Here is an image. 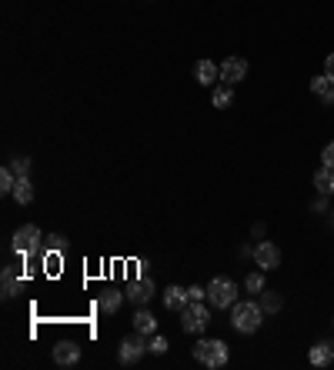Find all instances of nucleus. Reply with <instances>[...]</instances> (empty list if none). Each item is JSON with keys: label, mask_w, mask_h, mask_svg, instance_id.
<instances>
[{"label": "nucleus", "mask_w": 334, "mask_h": 370, "mask_svg": "<svg viewBox=\"0 0 334 370\" xmlns=\"http://www.w3.org/2000/svg\"><path fill=\"white\" fill-rule=\"evenodd\" d=\"M264 324V307L257 300H237L231 307V327L237 333H257Z\"/></svg>", "instance_id": "f257e3e1"}, {"label": "nucleus", "mask_w": 334, "mask_h": 370, "mask_svg": "<svg viewBox=\"0 0 334 370\" xmlns=\"http://www.w3.org/2000/svg\"><path fill=\"white\" fill-rule=\"evenodd\" d=\"M194 360L211 370H221V367H228L231 350H228V344L218 340V337H214V340H197V344H194Z\"/></svg>", "instance_id": "f03ea898"}, {"label": "nucleus", "mask_w": 334, "mask_h": 370, "mask_svg": "<svg viewBox=\"0 0 334 370\" xmlns=\"http://www.w3.org/2000/svg\"><path fill=\"white\" fill-rule=\"evenodd\" d=\"M207 304L218 307V310H231L237 304V287L231 277H214L207 283Z\"/></svg>", "instance_id": "7ed1b4c3"}, {"label": "nucleus", "mask_w": 334, "mask_h": 370, "mask_svg": "<svg viewBox=\"0 0 334 370\" xmlns=\"http://www.w3.org/2000/svg\"><path fill=\"white\" fill-rule=\"evenodd\" d=\"M207 324H211V314H207L204 300H191L180 310V331L184 333H204Z\"/></svg>", "instance_id": "20e7f679"}, {"label": "nucleus", "mask_w": 334, "mask_h": 370, "mask_svg": "<svg viewBox=\"0 0 334 370\" xmlns=\"http://www.w3.org/2000/svg\"><path fill=\"white\" fill-rule=\"evenodd\" d=\"M40 241H44V237H40L37 224H24V227L13 234V250H17L20 257H30V254H37L40 250Z\"/></svg>", "instance_id": "39448f33"}, {"label": "nucleus", "mask_w": 334, "mask_h": 370, "mask_svg": "<svg viewBox=\"0 0 334 370\" xmlns=\"http://www.w3.org/2000/svg\"><path fill=\"white\" fill-rule=\"evenodd\" d=\"M151 347H147V340H144V333H130V337H124L120 340V350H117V357H120V364H137V360L147 354Z\"/></svg>", "instance_id": "423d86ee"}, {"label": "nucleus", "mask_w": 334, "mask_h": 370, "mask_svg": "<svg viewBox=\"0 0 334 370\" xmlns=\"http://www.w3.org/2000/svg\"><path fill=\"white\" fill-rule=\"evenodd\" d=\"M254 264L261 270H278V267H281V247H278V243H271V241H257Z\"/></svg>", "instance_id": "0eeeda50"}, {"label": "nucleus", "mask_w": 334, "mask_h": 370, "mask_svg": "<svg viewBox=\"0 0 334 370\" xmlns=\"http://www.w3.org/2000/svg\"><path fill=\"white\" fill-rule=\"evenodd\" d=\"M245 77H247V60L245 57H228V60L221 64V84L234 87V84H241Z\"/></svg>", "instance_id": "6e6552de"}, {"label": "nucleus", "mask_w": 334, "mask_h": 370, "mask_svg": "<svg viewBox=\"0 0 334 370\" xmlns=\"http://www.w3.org/2000/svg\"><path fill=\"white\" fill-rule=\"evenodd\" d=\"M78 360H80L78 340H61V344L54 347V364H57V367H74Z\"/></svg>", "instance_id": "1a4fd4ad"}, {"label": "nucleus", "mask_w": 334, "mask_h": 370, "mask_svg": "<svg viewBox=\"0 0 334 370\" xmlns=\"http://www.w3.org/2000/svg\"><path fill=\"white\" fill-rule=\"evenodd\" d=\"M151 297H154V281H151V277H141V281L128 283V300L134 307H144Z\"/></svg>", "instance_id": "9d476101"}, {"label": "nucleus", "mask_w": 334, "mask_h": 370, "mask_svg": "<svg viewBox=\"0 0 334 370\" xmlns=\"http://www.w3.org/2000/svg\"><path fill=\"white\" fill-rule=\"evenodd\" d=\"M194 77H197L201 87H214L221 80V67L214 64V60H197V64H194Z\"/></svg>", "instance_id": "9b49d317"}, {"label": "nucleus", "mask_w": 334, "mask_h": 370, "mask_svg": "<svg viewBox=\"0 0 334 370\" xmlns=\"http://www.w3.org/2000/svg\"><path fill=\"white\" fill-rule=\"evenodd\" d=\"M308 360L314 364V367H331V364H334V347L328 344V340L314 344V347L308 350Z\"/></svg>", "instance_id": "f8f14e48"}, {"label": "nucleus", "mask_w": 334, "mask_h": 370, "mask_svg": "<svg viewBox=\"0 0 334 370\" xmlns=\"http://www.w3.org/2000/svg\"><path fill=\"white\" fill-rule=\"evenodd\" d=\"M311 90H314V94H318V97H321V103L324 107H334V80H328V77H314V80H311Z\"/></svg>", "instance_id": "ddd939ff"}, {"label": "nucleus", "mask_w": 334, "mask_h": 370, "mask_svg": "<svg viewBox=\"0 0 334 370\" xmlns=\"http://www.w3.org/2000/svg\"><path fill=\"white\" fill-rule=\"evenodd\" d=\"M187 304H191V294H187V291H180V287H167L164 291V307L167 310H184Z\"/></svg>", "instance_id": "4468645a"}, {"label": "nucleus", "mask_w": 334, "mask_h": 370, "mask_svg": "<svg viewBox=\"0 0 334 370\" xmlns=\"http://www.w3.org/2000/svg\"><path fill=\"white\" fill-rule=\"evenodd\" d=\"M314 191L334 197V170L331 167H318V170H314Z\"/></svg>", "instance_id": "2eb2a0df"}, {"label": "nucleus", "mask_w": 334, "mask_h": 370, "mask_svg": "<svg viewBox=\"0 0 334 370\" xmlns=\"http://www.w3.org/2000/svg\"><path fill=\"white\" fill-rule=\"evenodd\" d=\"M11 197H13V200H17L20 207L34 204V184H30V177H17V187H13Z\"/></svg>", "instance_id": "dca6fc26"}, {"label": "nucleus", "mask_w": 334, "mask_h": 370, "mask_svg": "<svg viewBox=\"0 0 334 370\" xmlns=\"http://www.w3.org/2000/svg\"><path fill=\"white\" fill-rule=\"evenodd\" d=\"M134 331L137 333H157V317L154 314H151V310H137V314H134Z\"/></svg>", "instance_id": "f3484780"}, {"label": "nucleus", "mask_w": 334, "mask_h": 370, "mask_svg": "<svg viewBox=\"0 0 334 370\" xmlns=\"http://www.w3.org/2000/svg\"><path fill=\"white\" fill-rule=\"evenodd\" d=\"M4 297L11 300V297H17L20 294V274H17V267H4Z\"/></svg>", "instance_id": "a211bd4d"}, {"label": "nucleus", "mask_w": 334, "mask_h": 370, "mask_svg": "<svg viewBox=\"0 0 334 370\" xmlns=\"http://www.w3.org/2000/svg\"><path fill=\"white\" fill-rule=\"evenodd\" d=\"M124 297H128V294H120V291H104L97 304H101L104 314H117V310H120V304H124Z\"/></svg>", "instance_id": "6ab92c4d"}, {"label": "nucleus", "mask_w": 334, "mask_h": 370, "mask_svg": "<svg viewBox=\"0 0 334 370\" xmlns=\"http://www.w3.org/2000/svg\"><path fill=\"white\" fill-rule=\"evenodd\" d=\"M211 101H214V107L218 110H228L234 103V87H228V84H221V87H214V94H211Z\"/></svg>", "instance_id": "aec40b11"}, {"label": "nucleus", "mask_w": 334, "mask_h": 370, "mask_svg": "<svg viewBox=\"0 0 334 370\" xmlns=\"http://www.w3.org/2000/svg\"><path fill=\"white\" fill-rule=\"evenodd\" d=\"M245 287H247V294H261V291L268 287V281H264V270H261V267L251 270V274H247V281H245Z\"/></svg>", "instance_id": "412c9836"}, {"label": "nucleus", "mask_w": 334, "mask_h": 370, "mask_svg": "<svg viewBox=\"0 0 334 370\" xmlns=\"http://www.w3.org/2000/svg\"><path fill=\"white\" fill-rule=\"evenodd\" d=\"M261 307H264V314H278L281 310V294H274V291H261Z\"/></svg>", "instance_id": "4be33fe9"}, {"label": "nucleus", "mask_w": 334, "mask_h": 370, "mask_svg": "<svg viewBox=\"0 0 334 370\" xmlns=\"http://www.w3.org/2000/svg\"><path fill=\"white\" fill-rule=\"evenodd\" d=\"M13 187H17V174L11 170V164L0 170V193H13Z\"/></svg>", "instance_id": "5701e85b"}, {"label": "nucleus", "mask_w": 334, "mask_h": 370, "mask_svg": "<svg viewBox=\"0 0 334 370\" xmlns=\"http://www.w3.org/2000/svg\"><path fill=\"white\" fill-rule=\"evenodd\" d=\"M11 170L17 174V177H27V174H30V157H13Z\"/></svg>", "instance_id": "b1692460"}, {"label": "nucleus", "mask_w": 334, "mask_h": 370, "mask_svg": "<svg viewBox=\"0 0 334 370\" xmlns=\"http://www.w3.org/2000/svg\"><path fill=\"white\" fill-rule=\"evenodd\" d=\"M147 347H151V354H164V350H167V337H161V333H151Z\"/></svg>", "instance_id": "393cba45"}, {"label": "nucleus", "mask_w": 334, "mask_h": 370, "mask_svg": "<svg viewBox=\"0 0 334 370\" xmlns=\"http://www.w3.org/2000/svg\"><path fill=\"white\" fill-rule=\"evenodd\" d=\"M47 250H57V254H64V250H67V241L61 237V234H51V237H47Z\"/></svg>", "instance_id": "a878e982"}, {"label": "nucleus", "mask_w": 334, "mask_h": 370, "mask_svg": "<svg viewBox=\"0 0 334 370\" xmlns=\"http://www.w3.org/2000/svg\"><path fill=\"white\" fill-rule=\"evenodd\" d=\"M44 267H47V270H51V274H54V270L61 267V254H57V250H51V254L44 257Z\"/></svg>", "instance_id": "bb28decb"}, {"label": "nucleus", "mask_w": 334, "mask_h": 370, "mask_svg": "<svg viewBox=\"0 0 334 370\" xmlns=\"http://www.w3.org/2000/svg\"><path fill=\"white\" fill-rule=\"evenodd\" d=\"M321 167H331L334 170V143H328V147L321 151Z\"/></svg>", "instance_id": "cd10ccee"}, {"label": "nucleus", "mask_w": 334, "mask_h": 370, "mask_svg": "<svg viewBox=\"0 0 334 370\" xmlns=\"http://www.w3.org/2000/svg\"><path fill=\"white\" fill-rule=\"evenodd\" d=\"M187 294H191V300H207V291H204V287H197V283L187 287Z\"/></svg>", "instance_id": "c85d7f7f"}, {"label": "nucleus", "mask_w": 334, "mask_h": 370, "mask_svg": "<svg viewBox=\"0 0 334 370\" xmlns=\"http://www.w3.org/2000/svg\"><path fill=\"white\" fill-rule=\"evenodd\" d=\"M324 77H328V80H334V53H328V57H324Z\"/></svg>", "instance_id": "c756f323"}, {"label": "nucleus", "mask_w": 334, "mask_h": 370, "mask_svg": "<svg viewBox=\"0 0 334 370\" xmlns=\"http://www.w3.org/2000/svg\"><path fill=\"white\" fill-rule=\"evenodd\" d=\"M314 210H318V214H324V210H328V193H318V200H314Z\"/></svg>", "instance_id": "7c9ffc66"}]
</instances>
